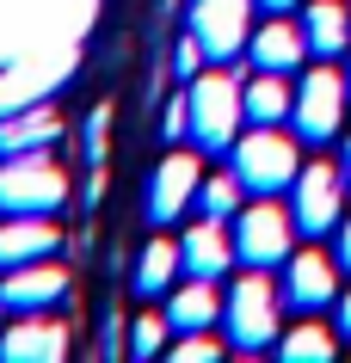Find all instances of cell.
<instances>
[{"mask_svg":"<svg viewBox=\"0 0 351 363\" xmlns=\"http://www.w3.org/2000/svg\"><path fill=\"white\" fill-rule=\"evenodd\" d=\"M333 326H339V339H351V289L333 302Z\"/></svg>","mask_w":351,"mask_h":363,"instance_id":"obj_26","label":"cell"},{"mask_svg":"<svg viewBox=\"0 0 351 363\" xmlns=\"http://www.w3.org/2000/svg\"><path fill=\"white\" fill-rule=\"evenodd\" d=\"M204 56H210V50H204L197 38H185V43L173 50V74H179V80H197V68H204Z\"/></svg>","mask_w":351,"mask_h":363,"instance_id":"obj_25","label":"cell"},{"mask_svg":"<svg viewBox=\"0 0 351 363\" xmlns=\"http://www.w3.org/2000/svg\"><path fill=\"white\" fill-rule=\"evenodd\" d=\"M0 357L6 363H56V357H68V326L56 314H13V326L0 333Z\"/></svg>","mask_w":351,"mask_h":363,"instance_id":"obj_12","label":"cell"},{"mask_svg":"<svg viewBox=\"0 0 351 363\" xmlns=\"http://www.w3.org/2000/svg\"><path fill=\"white\" fill-rule=\"evenodd\" d=\"M240 179H234V167L228 172H216V179H204L197 185V216H210V222H228V216H240Z\"/></svg>","mask_w":351,"mask_h":363,"instance_id":"obj_22","label":"cell"},{"mask_svg":"<svg viewBox=\"0 0 351 363\" xmlns=\"http://www.w3.org/2000/svg\"><path fill=\"white\" fill-rule=\"evenodd\" d=\"M179 271H185L179 240H148V247H142V259H136V296H167Z\"/></svg>","mask_w":351,"mask_h":363,"instance_id":"obj_20","label":"cell"},{"mask_svg":"<svg viewBox=\"0 0 351 363\" xmlns=\"http://www.w3.org/2000/svg\"><path fill=\"white\" fill-rule=\"evenodd\" d=\"M290 216H296V228H302V234L339 228V216H345V167L308 160V167L296 172V185H290Z\"/></svg>","mask_w":351,"mask_h":363,"instance_id":"obj_7","label":"cell"},{"mask_svg":"<svg viewBox=\"0 0 351 363\" xmlns=\"http://www.w3.org/2000/svg\"><path fill=\"white\" fill-rule=\"evenodd\" d=\"M197 185H204V160L197 154H167L148 179V222H179L185 210H197Z\"/></svg>","mask_w":351,"mask_h":363,"instance_id":"obj_10","label":"cell"},{"mask_svg":"<svg viewBox=\"0 0 351 363\" xmlns=\"http://www.w3.org/2000/svg\"><path fill=\"white\" fill-rule=\"evenodd\" d=\"M185 111H191V142L204 154H228L247 123V86L234 74H197L185 86Z\"/></svg>","mask_w":351,"mask_h":363,"instance_id":"obj_1","label":"cell"},{"mask_svg":"<svg viewBox=\"0 0 351 363\" xmlns=\"http://www.w3.org/2000/svg\"><path fill=\"white\" fill-rule=\"evenodd\" d=\"M191 38L210 50V62H228L253 38V0H191Z\"/></svg>","mask_w":351,"mask_h":363,"instance_id":"obj_8","label":"cell"},{"mask_svg":"<svg viewBox=\"0 0 351 363\" xmlns=\"http://www.w3.org/2000/svg\"><path fill=\"white\" fill-rule=\"evenodd\" d=\"M173 357L179 363H216L222 357V339L216 333H173Z\"/></svg>","mask_w":351,"mask_h":363,"instance_id":"obj_24","label":"cell"},{"mask_svg":"<svg viewBox=\"0 0 351 363\" xmlns=\"http://www.w3.org/2000/svg\"><path fill=\"white\" fill-rule=\"evenodd\" d=\"M345 80H351V74H345Z\"/></svg>","mask_w":351,"mask_h":363,"instance_id":"obj_30","label":"cell"},{"mask_svg":"<svg viewBox=\"0 0 351 363\" xmlns=\"http://www.w3.org/2000/svg\"><path fill=\"white\" fill-rule=\"evenodd\" d=\"M68 296V271L38 259V265H19V271H0V308L6 314H50V308Z\"/></svg>","mask_w":351,"mask_h":363,"instance_id":"obj_11","label":"cell"},{"mask_svg":"<svg viewBox=\"0 0 351 363\" xmlns=\"http://www.w3.org/2000/svg\"><path fill=\"white\" fill-rule=\"evenodd\" d=\"M339 167H345V185H351V135H345V154H339Z\"/></svg>","mask_w":351,"mask_h":363,"instance_id":"obj_28","label":"cell"},{"mask_svg":"<svg viewBox=\"0 0 351 363\" xmlns=\"http://www.w3.org/2000/svg\"><path fill=\"white\" fill-rule=\"evenodd\" d=\"M247 56H253V68L290 74V68H302V56H314V50H308V31H302V25L272 19V25H259L253 38H247Z\"/></svg>","mask_w":351,"mask_h":363,"instance_id":"obj_15","label":"cell"},{"mask_svg":"<svg viewBox=\"0 0 351 363\" xmlns=\"http://www.w3.org/2000/svg\"><path fill=\"white\" fill-rule=\"evenodd\" d=\"M302 31H308V50L321 62L345 56V50H351V6H345V0H308Z\"/></svg>","mask_w":351,"mask_h":363,"instance_id":"obj_16","label":"cell"},{"mask_svg":"<svg viewBox=\"0 0 351 363\" xmlns=\"http://www.w3.org/2000/svg\"><path fill=\"white\" fill-rule=\"evenodd\" d=\"M56 247H62V228L50 216H6V222H0V271L56 259Z\"/></svg>","mask_w":351,"mask_h":363,"instance_id":"obj_13","label":"cell"},{"mask_svg":"<svg viewBox=\"0 0 351 363\" xmlns=\"http://www.w3.org/2000/svg\"><path fill=\"white\" fill-rule=\"evenodd\" d=\"M345 99H351V80L339 74L333 62L308 68V74H302V86H296L290 130L302 135V142H333V135L345 130Z\"/></svg>","mask_w":351,"mask_h":363,"instance_id":"obj_5","label":"cell"},{"mask_svg":"<svg viewBox=\"0 0 351 363\" xmlns=\"http://www.w3.org/2000/svg\"><path fill=\"white\" fill-rule=\"evenodd\" d=\"M290 111H296V86L272 68H259L247 80V123H284Z\"/></svg>","mask_w":351,"mask_h":363,"instance_id":"obj_19","label":"cell"},{"mask_svg":"<svg viewBox=\"0 0 351 363\" xmlns=\"http://www.w3.org/2000/svg\"><path fill=\"white\" fill-rule=\"evenodd\" d=\"M228 154H234V179H240L253 197L290 191L296 172H302V148H296V135H284L277 123H253Z\"/></svg>","mask_w":351,"mask_h":363,"instance_id":"obj_2","label":"cell"},{"mask_svg":"<svg viewBox=\"0 0 351 363\" xmlns=\"http://www.w3.org/2000/svg\"><path fill=\"white\" fill-rule=\"evenodd\" d=\"M167 320H173V333H210V326L222 320V296H216V284H210V277L179 284L173 296H167Z\"/></svg>","mask_w":351,"mask_h":363,"instance_id":"obj_17","label":"cell"},{"mask_svg":"<svg viewBox=\"0 0 351 363\" xmlns=\"http://www.w3.org/2000/svg\"><path fill=\"white\" fill-rule=\"evenodd\" d=\"M296 247V216L277 210L272 197H259V203H240V216H234V252H240V265H259L272 271L284 265Z\"/></svg>","mask_w":351,"mask_h":363,"instance_id":"obj_6","label":"cell"},{"mask_svg":"<svg viewBox=\"0 0 351 363\" xmlns=\"http://www.w3.org/2000/svg\"><path fill=\"white\" fill-rule=\"evenodd\" d=\"M333 259H339V271H351V216H339V252Z\"/></svg>","mask_w":351,"mask_h":363,"instance_id":"obj_27","label":"cell"},{"mask_svg":"<svg viewBox=\"0 0 351 363\" xmlns=\"http://www.w3.org/2000/svg\"><path fill=\"white\" fill-rule=\"evenodd\" d=\"M284 302L296 308V314H321V308L339 302V259H327V252H290L284 259Z\"/></svg>","mask_w":351,"mask_h":363,"instance_id":"obj_9","label":"cell"},{"mask_svg":"<svg viewBox=\"0 0 351 363\" xmlns=\"http://www.w3.org/2000/svg\"><path fill=\"white\" fill-rule=\"evenodd\" d=\"M259 6H272V13H290L296 0H259Z\"/></svg>","mask_w":351,"mask_h":363,"instance_id":"obj_29","label":"cell"},{"mask_svg":"<svg viewBox=\"0 0 351 363\" xmlns=\"http://www.w3.org/2000/svg\"><path fill=\"white\" fill-rule=\"evenodd\" d=\"M333 351H339V326H321V320H302L277 339V357L290 363H327Z\"/></svg>","mask_w":351,"mask_h":363,"instance_id":"obj_21","label":"cell"},{"mask_svg":"<svg viewBox=\"0 0 351 363\" xmlns=\"http://www.w3.org/2000/svg\"><path fill=\"white\" fill-rule=\"evenodd\" d=\"M167 339H173V320H167V314H142V320L130 326V357H160Z\"/></svg>","mask_w":351,"mask_h":363,"instance_id":"obj_23","label":"cell"},{"mask_svg":"<svg viewBox=\"0 0 351 363\" xmlns=\"http://www.w3.org/2000/svg\"><path fill=\"white\" fill-rule=\"evenodd\" d=\"M179 259H185V277H210V284H216L240 252H234V234L204 216V222H191V228L179 234Z\"/></svg>","mask_w":351,"mask_h":363,"instance_id":"obj_14","label":"cell"},{"mask_svg":"<svg viewBox=\"0 0 351 363\" xmlns=\"http://www.w3.org/2000/svg\"><path fill=\"white\" fill-rule=\"evenodd\" d=\"M56 135H62L56 111H13V117H0V154H38V148H50Z\"/></svg>","mask_w":351,"mask_h":363,"instance_id":"obj_18","label":"cell"},{"mask_svg":"<svg viewBox=\"0 0 351 363\" xmlns=\"http://www.w3.org/2000/svg\"><path fill=\"white\" fill-rule=\"evenodd\" d=\"M62 197H68V172L43 148L0 160V216H56Z\"/></svg>","mask_w":351,"mask_h":363,"instance_id":"obj_4","label":"cell"},{"mask_svg":"<svg viewBox=\"0 0 351 363\" xmlns=\"http://www.w3.org/2000/svg\"><path fill=\"white\" fill-rule=\"evenodd\" d=\"M222 333L234 351H265L277 345V284L259 265H247L222 296Z\"/></svg>","mask_w":351,"mask_h":363,"instance_id":"obj_3","label":"cell"}]
</instances>
